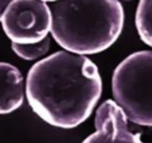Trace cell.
Listing matches in <instances>:
<instances>
[{
  "label": "cell",
  "mask_w": 152,
  "mask_h": 143,
  "mask_svg": "<svg viewBox=\"0 0 152 143\" xmlns=\"http://www.w3.org/2000/svg\"><path fill=\"white\" fill-rule=\"evenodd\" d=\"M102 78L90 59L57 52L30 68L26 80L29 105L53 127L72 129L84 123L102 95Z\"/></svg>",
  "instance_id": "obj_1"
},
{
  "label": "cell",
  "mask_w": 152,
  "mask_h": 143,
  "mask_svg": "<svg viewBox=\"0 0 152 143\" xmlns=\"http://www.w3.org/2000/svg\"><path fill=\"white\" fill-rule=\"evenodd\" d=\"M51 32L65 51L92 55L120 36L124 12L118 0H58L51 9Z\"/></svg>",
  "instance_id": "obj_2"
},
{
  "label": "cell",
  "mask_w": 152,
  "mask_h": 143,
  "mask_svg": "<svg viewBox=\"0 0 152 143\" xmlns=\"http://www.w3.org/2000/svg\"><path fill=\"white\" fill-rule=\"evenodd\" d=\"M112 92L127 121L152 127V51L134 53L117 66Z\"/></svg>",
  "instance_id": "obj_3"
},
{
  "label": "cell",
  "mask_w": 152,
  "mask_h": 143,
  "mask_svg": "<svg viewBox=\"0 0 152 143\" xmlns=\"http://www.w3.org/2000/svg\"><path fill=\"white\" fill-rule=\"evenodd\" d=\"M0 22L12 43H34L48 37L52 16L40 0H10Z\"/></svg>",
  "instance_id": "obj_4"
},
{
  "label": "cell",
  "mask_w": 152,
  "mask_h": 143,
  "mask_svg": "<svg viewBox=\"0 0 152 143\" xmlns=\"http://www.w3.org/2000/svg\"><path fill=\"white\" fill-rule=\"evenodd\" d=\"M96 131L82 143H143L128 130L127 119L113 100H107L96 110Z\"/></svg>",
  "instance_id": "obj_5"
},
{
  "label": "cell",
  "mask_w": 152,
  "mask_h": 143,
  "mask_svg": "<svg viewBox=\"0 0 152 143\" xmlns=\"http://www.w3.org/2000/svg\"><path fill=\"white\" fill-rule=\"evenodd\" d=\"M24 101V82L20 70L0 62V114H7L21 107Z\"/></svg>",
  "instance_id": "obj_6"
},
{
  "label": "cell",
  "mask_w": 152,
  "mask_h": 143,
  "mask_svg": "<svg viewBox=\"0 0 152 143\" xmlns=\"http://www.w3.org/2000/svg\"><path fill=\"white\" fill-rule=\"evenodd\" d=\"M136 27L141 39L152 48V0H140L136 12Z\"/></svg>",
  "instance_id": "obj_7"
},
{
  "label": "cell",
  "mask_w": 152,
  "mask_h": 143,
  "mask_svg": "<svg viewBox=\"0 0 152 143\" xmlns=\"http://www.w3.org/2000/svg\"><path fill=\"white\" fill-rule=\"evenodd\" d=\"M51 46L50 38L46 37L45 39L40 40L34 43H12V48L14 53L18 57L27 61H33V60L39 59L48 53Z\"/></svg>",
  "instance_id": "obj_8"
},
{
  "label": "cell",
  "mask_w": 152,
  "mask_h": 143,
  "mask_svg": "<svg viewBox=\"0 0 152 143\" xmlns=\"http://www.w3.org/2000/svg\"><path fill=\"white\" fill-rule=\"evenodd\" d=\"M10 2V0H0V21H1L2 14H3L4 10H5L6 6L8 5Z\"/></svg>",
  "instance_id": "obj_9"
},
{
  "label": "cell",
  "mask_w": 152,
  "mask_h": 143,
  "mask_svg": "<svg viewBox=\"0 0 152 143\" xmlns=\"http://www.w3.org/2000/svg\"><path fill=\"white\" fill-rule=\"evenodd\" d=\"M40 1H42V2H56V1H58V0H40Z\"/></svg>",
  "instance_id": "obj_10"
}]
</instances>
